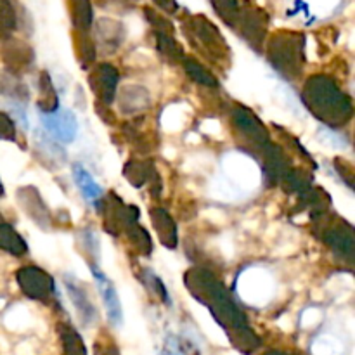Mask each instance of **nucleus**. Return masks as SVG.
Segmentation results:
<instances>
[{
  "label": "nucleus",
  "instance_id": "nucleus-4",
  "mask_svg": "<svg viewBox=\"0 0 355 355\" xmlns=\"http://www.w3.org/2000/svg\"><path fill=\"white\" fill-rule=\"evenodd\" d=\"M94 279H96L97 286H99V293L103 297L104 302V309L110 314V319L113 322H120L121 321V305H120V298H118L116 290L113 288V284L106 279L103 272H99L97 269L92 270Z\"/></svg>",
  "mask_w": 355,
  "mask_h": 355
},
{
  "label": "nucleus",
  "instance_id": "nucleus-5",
  "mask_svg": "<svg viewBox=\"0 0 355 355\" xmlns=\"http://www.w3.org/2000/svg\"><path fill=\"white\" fill-rule=\"evenodd\" d=\"M73 179H75V184L80 189V193H82V196L85 198L90 205H96L97 201L101 200L103 189H101L97 180L94 179L92 173H90L85 166L76 163V165L73 166Z\"/></svg>",
  "mask_w": 355,
  "mask_h": 355
},
{
  "label": "nucleus",
  "instance_id": "nucleus-1",
  "mask_svg": "<svg viewBox=\"0 0 355 355\" xmlns=\"http://www.w3.org/2000/svg\"><path fill=\"white\" fill-rule=\"evenodd\" d=\"M239 293L252 305H266L274 297L272 277L263 269L246 270L239 281Z\"/></svg>",
  "mask_w": 355,
  "mask_h": 355
},
{
  "label": "nucleus",
  "instance_id": "nucleus-3",
  "mask_svg": "<svg viewBox=\"0 0 355 355\" xmlns=\"http://www.w3.org/2000/svg\"><path fill=\"white\" fill-rule=\"evenodd\" d=\"M225 162V170H227L229 177L234 184H241L243 187L253 189L257 184L260 182V172L255 166V163L250 162L246 156L243 155H229ZM229 179V180H231Z\"/></svg>",
  "mask_w": 355,
  "mask_h": 355
},
{
  "label": "nucleus",
  "instance_id": "nucleus-8",
  "mask_svg": "<svg viewBox=\"0 0 355 355\" xmlns=\"http://www.w3.org/2000/svg\"><path fill=\"white\" fill-rule=\"evenodd\" d=\"M10 17H12V10H10L9 0H0V26L9 24Z\"/></svg>",
  "mask_w": 355,
  "mask_h": 355
},
{
  "label": "nucleus",
  "instance_id": "nucleus-2",
  "mask_svg": "<svg viewBox=\"0 0 355 355\" xmlns=\"http://www.w3.org/2000/svg\"><path fill=\"white\" fill-rule=\"evenodd\" d=\"M40 123L49 135L64 144L75 141L78 134V120L68 107H58L49 113H40Z\"/></svg>",
  "mask_w": 355,
  "mask_h": 355
},
{
  "label": "nucleus",
  "instance_id": "nucleus-7",
  "mask_svg": "<svg viewBox=\"0 0 355 355\" xmlns=\"http://www.w3.org/2000/svg\"><path fill=\"white\" fill-rule=\"evenodd\" d=\"M71 9L78 14V21H87L90 17V6L89 0H69Z\"/></svg>",
  "mask_w": 355,
  "mask_h": 355
},
{
  "label": "nucleus",
  "instance_id": "nucleus-6",
  "mask_svg": "<svg viewBox=\"0 0 355 355\" xmlns=\"http://www.w3.org/2000/svg\"><path fill=\"white\" fill-rule=\"evenodd\" d=\"M186 120V111L180 110V106L166 107L162 116V125L166 130H179Z\"/></svg>",
  "mask_w": 355,
  "mask_h": 355
},
{
  "label": "nucleus",
  "instance_id": "nucleus-9",
  "mask_svg": "<svg viewBox=\"0 0 355 355\" xmlns=\"http://www.w3.org/2000/svg\"><path fill=\"white\" fill-rule=\"evenodd\" d=\"M156 2H159L163 7H166V9H173V6H177L175 0H156Z\"/></svg>",
  "mask_w": 355,
  "mask_h": 355
}]
</instances>
